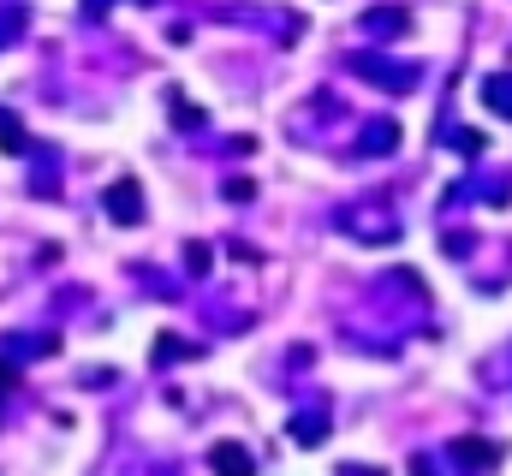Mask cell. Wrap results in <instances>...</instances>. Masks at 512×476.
I'll list each match as a JSON object with an SVG mask.
<instances>
[{
  "instance_id": "cell-1",
  "label": "cell",
  "mask_w": 512,
  "mask_h": 476,
  "mask_svg": "<svg viewBox=\"0 0 512 476\" xmlns=\"http://www.w3.org/2000/svg\"><path fill=\"white\" fill-rule=\"evenodd\" d=\"M209 465H215L221 476H251V459H245V447H239V441H221V447L209 453Z\"/></svg>"
}]
</instances>
